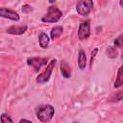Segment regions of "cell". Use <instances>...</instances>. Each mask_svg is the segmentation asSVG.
<instances>
[{"label":"cell","mask_w":123,"mask_h":123,"mask_svg":"<svg viewBox=\"0 0 123 123\" xmlns=\"http://www.w3.org/2000/svg\"><path fill=\"white\" fill-rule=\"evenodd\" d=\"M56 62H57V61H56L55 59L51 60V61L49 62V63L47 64L46 68L43 70V72H41V73L37 76V82L38 84H44V83H46V82L49 81V79H50V77H51V74H52V71H53V69H54V67H55V65H56Z\"/></svg>","instance_id":"277c9868"},{"label":"cell","mask_w":123,"mask_h":123,"mask_svg":"<svg viewBox=\"0 0 123 123\" xmlns=\"http://www.w3.org/2000/svg\"><path fill=\"white\" fill-rule=\"evenodd\" d=\"M90 36V20H86L80 23L78 30V37L80 40L86 39Z\"/></svg>","instance_id":"8992f818"},{"label":"cell","mask_w":123,"mask_h":123,"mask_svg":"<svg viewBox=\"0 0 123 123\" xmlns=\"http://www.w3.org/2000/svg\"><path fill=\"white\" fill-rule=\"evenodd\" d=\"M114 45L115 46H118V47H121L122 46V35H119L115 40H114Z\"/></svg>","instance_id":"e0dca14e"},{"label":"cell","mask_w":123,"mask_h":123,"mask_svg":"<svg viewBox=\"0 0 123 123\" xmlns=\"http://www.w3.org/2000/svg\"><path fill=\"white\" fill-rule=\"evenodd\" d=\"M48 59L47 58H38V57H33L29 58L27 60V63L29 66H31L35 72H38L41 68V66L45 65L47 63Z\"/></svg>","instance_id":"5b68a950"},{"label":"cell","mask_w":123,"mask_h":123,"mask_svg":"<svg viewBox=\"0 0 123 123\" xmlns=\"http://www.w3.org/2000/svg\"><path fill=\"white\" fill-rule=\"evenodd\" d=\"M49 37H48V36H47V34L46 33H44V32H41L40 34H39V37H38V42H39V46L41 47V48H47L48 47V45H49Z\"/></svg>","instance_id":"8fae6325"},{"label":"cell","mask_w":123,"mask_h":123,"mask_svg":"<svg viewBox=\"0 0 123 123\" xmlns=\"http://www.w3.org/2000/svg\"><path fill=\"white\" fill-rule=\"evenodd\" d=\"M97 52H98V49H97V48H94V49L92 50V52H91V57H90V67L92 66V62H93V61H94V58H95Z\"/></svg>","instance_id":"d6986e66"},{"label":"cell","mask_w":123,"mask_h":123,"mask_svg":"<svg viewBox=\"0 0 123 123\" xmlns=\"http://www.w3.org/2000/svg\"><path fill=\"white\" fill-rule=\"evenodd\" d=\"M19 123H32L30 120H27V119H21L19 121Z\"/></svg>","instance_id":"ffe728a7"},{"label":"cell","mask_w":123,"mask_h":123,"mask_svg":"<svg viewBox=\"0 0 123 123\" xmlns=\"http://www.w3.org/2000/svg\"><path fill=\"white\" fill-rule=\"evenodd\" d=\"M62 31H63V28L62 26H56L54 27L52 30H51V33H50V37H51V39H57L61 37V35L62 34Z\"/></svg>","instance_id":"7c38bea8"},{"label":"cell","mask_w":123,"mask_h":123,"mask_svg":"<svg viewBox=\"0 0 123 123\" xmlns=\"http://www.w3.org/2000/svg\"><path fill=\"white\" fill-rule=\"evenodd\" d=\"M0 120H1V123H13L11 116L8 115L7 113H2L0 116Z\"/></svg>","instance_id":"9a60e30c"},{"label":"cell","mask_w":123,"mask_h":123,"mask_svg":"<svg viewBox=\"0 0 123 123\" xmlns=\"http://www.w3.org/2000/svg\"><path fill=\"white\" fill-rule=\"evenodd\" d=\"M55 113V109L53 106L46 104L40 106L37 111V117L42 123H48L51 121Z\"/></svg>","instance_id":"6da1fadb"},{"label":"cell","mask_w":123,"mask_h":123,"mask_svg":"<svg viewBox=\"0 0 123 123\" xmlns=\"http://www.w3.org/2000/svg\"><path fill=\"white\" fill-rule=\"evenodd\" d=\"M93 9V1L91 0H82L77 2L76 11L82 16H87Z\"/></svg>","instance_id":"3957f363"},{"label":"cell","mask_w":123,"mask_h":123,"mask_svg":"<svg viewBox=\"0 0 123 123\" xmlns=\"http://www.w3.org/2000/svg\"><path fill=\"white\" fill-rule=\"evenodd\" d=\"M62 16V11L54 6H51L48 8L47 13L41 18L42 22H46V23H55L58 22Z\"/></svg>","instance_id":"7a4b0ae2"},{"label":"cell","mask_w":123,"mask_h":123,"mask_svg":"<svg viewBox=\"0 0 123 123\" xmlns=\"http://www.w3.org/2000/svg\"><path fill=\"white\" fill-rule=\"evenodd\" d=\"M123 84V77H122V66L119 67L118 72H117V77L114 82V87H119Z\"/></svg>","instance_id":"4fadbf2b"},{"label":"cell","mask_w":123,"mask_h":123,"mask_svg":"<svg viewBox=\"0 0 123 123\" xmlns=\"http://www.w3.org/2000/svg\"><path fill=\"white\" fill-rule=\"evenodd\" d=\"M0 16L7 19H11L12 21L19 20V14L15 11L7 8H0Z\"/></svg>","instance_id":"52a82bcc"},{"label":"cell","mask_w":123,"mask_h":123,"mask_svg":"<svg viewBox=\"0 0 123 123\" xmlns=\"http://www.w3.org/2000/svg\"><path fill=\"white\" fill-rule=\"evenodd\" d=\"M61 73H62V77L65 78V79L70 78V76H71L70 67H69V65L67 64V62L65 61H62L61 62Z\"/></svg>","instance_id":"30bf717a"},{"label":"cell","mask_w":123,"mask_h":123,"mask_svg":"<svg viewBox=\"0 0 123 123\" xmlns=\"http://www.w3.org/2000/svg\"><path fill=\"white\" fill-rule=\"evenodd\" d=\"M122 100V91H118L115 93V95H113V98H111L110 101L111 102H117V101H121Z\"/></svg>","instance_id":"2e32d148"},{"label":"cell","mask_w":123,"mask_h":123,"mask_svg":"<svg viewBox=\"0 0 123 123\" xmlns=\"http://www.w3.org/2000/svg\"><path fill=\"white\" fill-rule=\"evenodd\" d=\"M26 31H27V25H13L7 29V33L12 35H22Z\"/></svg>","instance_id":"ba28073f"},{"label":"cell","mask_w":123,"mask_h":123,"mask_svg":"<svg viewBox=\"0 0 123 123\" xmlns=\"http://www.w3.org/2000/svg\"><path fill=\"white\" fill-rule=\"evenodd\" d=\"M107 55H108V57L113 59V58L117 57L118 52H117V50L115 49L114 46H108V48H107Z\"/></svg>","instance_id":"5bb4252c"},{"label":"cell","mask_w":123,"mask_h":123,"mask_svg":"<svg viewBox=\"0 0 123 123\" xmlns=\"http://www.w3.org/2000/svg\"><path fill=\"white\" fill-rule=\"evenodd\" d=\"M86 64V52L83 49L79 50V54H78V65L80 67V69H85Z\"/></svg>","instance_id":"9c48e42d"},{"label":"cell","mask_w":123,"mask_h":123,"mask_svg":"<svg viewBox=\"0 0 123 123\" xmlns=\"http://www.w3.org/2000/svg\"><path fill=\"white\" fill-rule=\"evenodd\" d=\"M32 11H33V9H32V7H31L30 5H28V4L23 5V7H22V12H23L28 13V12H32Z\"/></svg>","instance_id":"ac0fdd59"}]
</instances>
